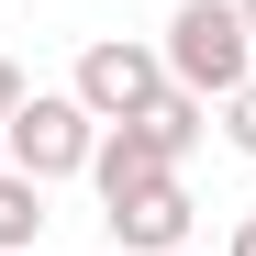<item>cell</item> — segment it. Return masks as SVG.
Segmentation results:
<instances>
[{"instance_id": "6da1fadb", "label": "cell", "mask_w": 256, "mask_h": 256, "mask_svg": "<svg viewBox=\"0 0 256 256\" xmlns=\"http://www.w3.org/2000/svg\"><path fill=\"white\" fill-rule=\"evenodd\" d=\"M156 56H167V78H178L190 100H234L245 78H256V34H245L234 0H178Z\"/></svg>"}, {"instance_id": "5b68a950", "label": "cell", "mask_w": 256, "mask_h": 256, "mask_svg": "<svg viewBox=\"0 0 256 256\" xmlns=\"http://www.w3.org/2000/svg\"><path fill=\"white\" fill-rule=\"evenodd\" d=\"M112 245H122V256H178V245H190V190H178V178L134 190V200L112 212Z\"/></svg>"}, {"instance_id": "7a4b0ae2", "label": "cell", "mask_w": 256, "mask_h": 256, "mask_svg": "<svg viewBox=\"0 0 256 256\" xmlns=\"http://www.w3.org/2000/svg\"><path fill=\"white\" fill-rule=\"evenodd\" d=\"M0 145H12V178L56 190V178H90V156H100V122L78 112V90H34L12 122H0Z\"/></svg>"}, {"instance_id": "52a82bcc", "label": "cell", "mask_w": 256, "mask_h": 256, "mask_svg": "<svg viewBox=\"0 0 256 256\" xmlns=\"http://www.w3.org/2000/svg\"><path fill=\"white\" fill-rule=\"evenodd\" d=\"M200 112H212V100H190V90H167V100H156V112H145V134H156V145H167V156H190V145H200V134H212V122H200Z\"/></svg>"}, {"instance_id": "3957f363", "label": "cell", "mask_w": 256, "mask_h": 256, "mask_svg": "<svg viewBox=\"0 0 256 256\" xmlns=\"http://www.w3.org/2000/svg\"><path fill=\"white\" fill-rule=\"evenodd\" d=\"M67 90H78V112H90V122H145L167 90H178V78H167V56H156V45L100 34V45L78 56V78H67Z\"/></svg>"}, {"instance_id": "30bf717a", "label": "cell", "mask_w": 256, "mask_h": 256, "mask_svg": "<svg viewBox=\"0 0 256 256\" xmlns=\"http://www.w3.org/2000/svg\"><path fill=\"white\" fill-rule=\"evenodd\" d=\"M223 256H256V212H245V223H234V245H223Z\"/></svg>"}, {"instance_id": "4fadbf2b", "label": "cell", "mask_w": 256, "mask_h": 256, "mask_svg": "<svg viewBox=\"0 0 256 256\" xmlns=\"http://www.w3.org/2000/svg\"><path fill=\"white\" fill-rule=\"evenodd\" d=\"M178 256H190V245H178Z\"/></svg>"}, {"instance_id": "8fae6325", "label": "cell", "mask_w": 256, "mask_h": 256, "mask_svg": "<svg viewBox=\"0 0 256 256\" xmlns=\"http://www.w3.org/2000/svg\"><path fill=\"white\" fill-rule=\"evenodd\" d=\"M234 12H245V34H256V0H234Z\"/></svg>"}, {"instance_id": "9c48e42d", "label": "cell", "mask_w": 256, "mask_h": 256, "mask_svg": "<svg viewBox=\"0 0 256 256\" xmlns=\"http://www.w3.org/2000/svg\"><path fill=\"white\" fill-rule=\"evenodd\" d=\"M22 100H34V78H22V67H12V56H0V122H12V112H22Z\"/></svg>"}, {"instance_id": "7c38bea8", "label": "cell", "mask_w": 256, "mask_h": 256, "mask_svg": "<svg viewBox=\"0 0 256 256\" xmlns=\"http://www.w3.org/2000/svg\"><path fill=\"white\" fill-rule=\"evenodd\" d=\"M0 178H12V145H0Z\"/></svg>"}, {"instance_id": "8992f818", "label": "cell", "mask_w": 256, "mask_h": 256, "mask_svg": "<svg viewBox=\"0 0 256 256\" xmlns=\"http://www.w3.org/2000/svg\"><path fill=\"white\" fill-rule=\"evenodd\" d=\"M34 245H45V190L0 178V256H34Z\"/></svg>"}, {"instance_id": "277c9868", "label": "cell", "mask_w": 256, "mask_h": 256, "mask_svg": "<svg viewBox=\"0 0 256 256\" xmlns=\"http://www.w3.org/2000/svg\"><path fill=\"white\" fill-rule=\"evenodd\" d=\"M156 178H178V156H167L145 122H100V156H90L100 212H122V200H134V190H156Z\"/></svg>"}, {"instance_id": "ba28073f", "label": "cell", "mask_w": 256, "mask_h": 256, "mask_svg": "<svg viewBox=\"0 0 256 256\" xmlns=\"http://www.w3.org/2000/svg\"><path fill=\"white\" fill-rule=\"evenodd\" d=\"M223 145H234V156H256V78L223 100Z\"/></svg>"}]
</instances>
